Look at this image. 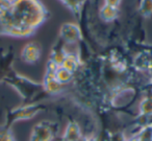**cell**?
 Masks as SVG:
<instances>
[{
  "label": "cell",
  "mask_w": 152,
  "mask_h": 141,
  "mask_svg": "<svg viewBox=\"0 0 152 141\" xmlns=\"http://www.w3.org/2000/svg\"><path fill=\"white\" fill-rule=\"evenodd\" d=\"M47 17L48 12L40 0H12L0 16V35L27 38Z\"/></svg>",
  "instance_id": "1"
},
{
  "label": "cell",
  "mask_w": 152,
  "mask_h": 141,
  "mask_svg": "<svg viewBox=\"0 0 152 141\" xmlns=\"http://www.w3.org/2000/svg\"><path fill=\"white\" fill-rule=\"evenodd\" d=\"M3 83L16 89V91L23 99L24 105L39 103L41 99L48 96L42 84L34 83L25 76L20 75L15 70L10 73V75L3 80Z\"/></svg>",
  "instance_id": "2"
},
{
  "label": "cell",
  "mask_w": 152,
  "mask_h": 141,
  "mask_svg": "<svg viewBox=\"0 0 152 141\" xmlns=\"http://www.w3.org/2000/svg\"><path fill=\"white\" fill-rule=\"evenodd\" d=\"M46 109V106L43 103H31V105H23L20 107L14 108L7 111L3 123L9 126H13L14 123L20 120H28L34 117L39 112Z\"/></svg>",
  "instance_id": "3"
},
{
  "label": "cell",
  "mask_w": 152,
  "mask_h": 141,
  "mask_svg": "<svg viewBox=\"0 0 152 141\" xmlns=\"http://www.w3.org/2000/svg\"><path fill=\"white\" fill-rule=\"evenodd\" d=\"M58 131V124L53 121H41L34 126L28 141H52Z\"/></svg>",
  "instance_id": "4"
},
{
  "label": "cell",
  "mask_w": 152,
  "mask_h": 141,
  "mask_svg": "<svg viewBox=\"0 0 152 141\" xmlns=\"http://www.w3.org/2000/svg\"><path fill=\"white\" fill-rule=\"evenodd\" d=\"M14 59H15V52L13 47H9L7 49L0 48V83H3V80L14 70Z\"/></svg>",
  "instance_id": "5"
},
{
  "label": "cell",
  "mask_w": 152,
  "mask_h": 141,
  "mask_svg": "<svg viewBox=\"0 0 152 141\" xmlns=\"http://www.w3.org/2000/svg\"><path fill=\"white\" fill-rule=\"evenodd\" d=\"M80 27L73 23H65L61 26L59 30V39L64 41V43H77L81 39Z\"/></svg>",
  "instance_id": "6"
},
{
  "label": "cell",
  "mask_w": 152,
  "mask_h": 141,
  "mask_svg": "<svg viewBox=\"0 0 152 141\" xmlns=\"http://www.w3.org/2000/svg\"><path fill=\"white\" fill-rule=\"evenodd\" d=\"M41 58V46L38 43H28L21 51V60L26 64H36Z\"/></svg>",
  "instance_id": "7"
},
{
  "label": "cell",
  "mask_w": 152,
  "mask_h": 141,
  "mask_svg": "<svg viewBox=\"0 0 152 141\" xmlns=\"http://www.w3.org/2000/svg\"><path fill=\"white\" fill-rule=\"evenodd\" d=\"M61 141H89L87 137H85L80 133L77 123L74 121L69 122L67 125V128L65 131V134L63 136Z\"/></svg>",
  "instance_id": "8"
},
{
  "label": "cell",
  "mask_w": 152,
  "mask_h": 141,
  "mask_svg": "<svg viewBox=\"0 0 152 141\" xmlns=\"http://www.w3.org/2000/svg\"><path fill=\"white\" fill-rule=\"evenodd\" d=\"M61 2L78 18L80 15V12L83 10L85 3L87 2V0H61Z\"/></svg>",
  "instance_id": "9"
},
{
  "label": "cell",
  "mask_w": 152,
  "mask_h": 141,
  "mask_svg": "<svg viewBox=\"0 0 152 141\" xmlns=\"http://www.w3.org/2000/svg\"><path fill=\"white\" fill-rule=\"evenodd\" d=\"M137 11H139V14L141 15V17H152V0H140Z\"/></svg>",
  "instance_id": "10"
},
{
  "label": "cell",
  "mask_w": 152,
  "mask_h": 141,
  "mask_svg": "<svg viewBox=\"0 0 152 141\" xmlns=\"http://www.w3.org/2000/svg\"><path fill=\"white\" fill-rule=\"evenodd\" d=\"M140 110L145 116L152 115V93H149L146 95V97H144L140 106Z\"/></svg>",
  "instance_id": "11"
},
{
  "label": "cell",
  "mask_w": 152,
  "mask_h": 141,
  "mask_svg": "<svg viewBox=\"0 0 152 141\" xmlns=\"http://www.w3.org/2000/svg\"><path fill=\"white\" fill-rule=\"evenodd\" d=\"M0 141H16L12 128L4 123L0 125Z\"/></svg>",
  "instance_id": "12"
},
{
  "label": "cell",
  "mask_w": 152,
  "mask_h": 141,
  "mask_svg": "<svg viewBox=\"0 0 152 141\" xmlns=\"http://www.w3.org/2000/svg\"><path fill=\"white\" fill-rule=\"evenodd\" d=\"M122 0H104V4L108 5V7H117L119 9Z\"/></svg>",
  "instance_id": "13"
}]
</instances>
